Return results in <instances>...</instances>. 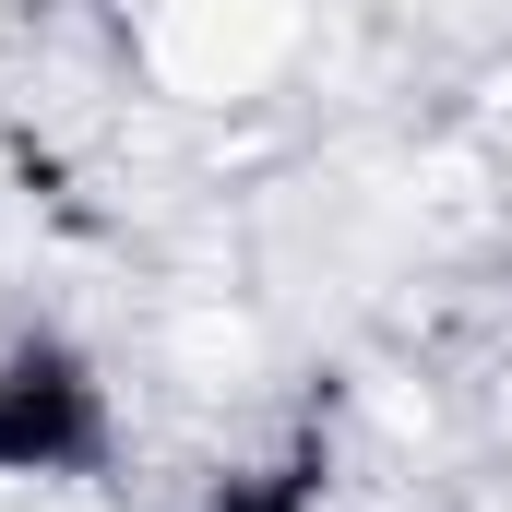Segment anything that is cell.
<instances>
[{"label":"cell","mask_w":512,"mask_h":512,"mask_svg":"<svg viewBox=\"0 0 512 512\" xmlns=\"http://www.w3.org/2000/svg\"><path fill=\"white\" fill-rule=\"evenodd\" d=\"M108 453H120L108 370L48 322L0 334V489H84L108 477Z\"/></svg>","instance_id":"obj_1"},{"label":"cell","mask_w":512,"mask_h":512,"mask_svg":"<svg viewBox=\"0 0 512 512\" xmlns=\"http://www.w3.org/2000/svg\"><path fill=\"white\" fill-rule=\"evenodd\" d=\"M322 489H334V453L322 441H286L262 477H227V489H203L191 512H322Z\"/></svg>","instance_id":"obj_2"}]
</instances>
